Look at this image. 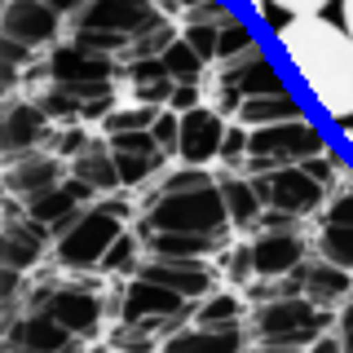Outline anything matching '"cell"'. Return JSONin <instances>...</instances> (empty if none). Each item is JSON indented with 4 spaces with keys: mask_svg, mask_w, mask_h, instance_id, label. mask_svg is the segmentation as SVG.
Here are the masks:
<instances>
[{
    "mask_svg": "<svg viewBox=\"0 0 353 353\" xmlns=\"http://www.w3.org/2000/svg\"><path fill=\"white\" fill-rule=\"evenodd\" d=\"M124 75H128L132 93H137V102H146V106H168L172 93H176V80L163 71L159 58H137V62H128Z\"/></svg>",
    "mask_w": 353,
    "mask_h": 353,
    "instance_id": "26",
    "label": "cell"
},
{
    "mask_svg": "<svg viewBox=\"0 0 353 353\" xmlns=\"http://www.w3.org/2000/svg\"><path fill=\"white\" fill-rule=\"evenodd\" d=\"M309 353H345V340H340V331H323V336L309 345Z\"/></svg>",
    "mask_w": 353,
    "mask_h": 353,
    "instance_id": "39",
    "label": "cell"
},
{
    "mask_svg": "<svg viewBox=\"0 0 353 353\" xmlns=\"http://www.w3.org/2000/svg\"><path fill=\"white\" fill-rule=\"evenodd\" d=\"M274 5H279L287 18H309V14H323L331 0H274Z\"/></svg>",
    "mask_w": 353,
    "mask_h": 353,
    "instance_id": "36",
    "label": "cell"
},
{
    "mask_svg": "<svg viewBox=\"0 0 353 353\" xmlns=\"http://www.w3.org/2000/svg\"><path fill=\"white\" fill-rule=\"evenodd\" d=\"M137 239L150 256H203V261H212V256H225V248H230V243L203 239V234H137Z\"/></svg>",
    "mask_w": 353,
    "mask_h": 353,
    "instance_id": "27",
    "label": "cell"
},
{
    "mask_svg": "<svg viewBox=\"0 0 353 353\" xmlns=\"http://www.w3.org/2000/svg\"><path fill=\"white\" fill-rule=\"evenodd\" d=\"M221 194H225L230 221H234L239 234H248V230H256V225H261L265 203H261L256 185H252V176H243V172H225V176H221Z\"/></svg>",
    "mask_w": 353,
    "mask_h": 353,
    "instance_id": "25",
    "label": "cell"
},
{
    "mask_svg": "<svg viewBox=\"0 0 353 353\" xmlns=\"http://www.w3.org/2000/svg\"><path fill=\"white\" fill-rule=\"evenodd\" d=\"M239 22V14L221 0H185L181 9V27H230Z\"/></svg>",
    "mask_w": 353,
    "mask_h": 353,
    "instance_id": "32",
    "label": "cell"
},
{
    "mask_svg": "<svg viewBox=\"0 0 353 353\" xmlns=\"http://www.w3.org/2000/svg\"><path fill=\"white\" fill-rule=\"evenodd\" d=\"M0 31H5L9 44H22V49H44V44L58 40L62 31V14L49 5V0H5V14H0Z\"/></svg>",
    "mask_w": 353,
    "mask_h": 353,
    "instance_id": "16",
    "label": "cell"
},
{
    "mask_svg": "<svg viewBox=\"0 0 353 353\" xmlns=\"http://www.w3.org/2000/svg\"><path fill=\"white\" fill-rule=\"evenodd\" d=\"M199 88L203 84H176V93H172V110H190V106H199Z\"/></svg>",
    "mask_w": 353,
    "mask_h": 353,
    "instance_id": "37",
    "label": "cell"
},
{
    "mask_svg": "<svg viewBox=\"0 0 353 353\" xmlns=\"http://www.w3.org/2000/svg\"><path fill=\"white\" fill-rule=\"evenodd\" d=\"M163 22H168V14L154 0H88L71 18V27L75 31H106V36H119L132 44L137 36L163 27Z\"/></svg>",
    "mask_w": 353,
    "mask_h": 353,
    "instance_id": "10",
    "label": "cell"
},
{
    "mask_svg": "<svg viewBox=\"0 0 353 353\" xmlns=\"http://www.w3.org/2000/svg\"><path fill=\"white\" fill-rule=\"evenodd\" d=\"M314 154H327V137L318 132V124L309 115L287 119V124H270V128H252L248 132V154L234 163L230 172L243 176H261V172H279L292 163H305Z\"/></svg>",
    "mask_w": 353,
    "mask_h": 353,
    "instance_id": "5",
    "label": "cell"
},
{
    "mask_svg": "<svg viewBox=\"0 0 353 353\" xmlns=\"http://www.w3.org/2000/svg\"><path fill=\"white\" fill-rule=\"evenodd\" d=\"M248 345V327H199V323H181L159 340V353H243Z\"/></svg>",
    "mask_w": 353,
    "mask_h": 353,
    "instance_id": "20",
    "label": "cell"
},
{
    "mask_svg": "<svg viewBox=\"0 0 353 353\" xmlns=\"http://www.w3.org/2000/svg\"><path fill=\"white\" fill-rule=\"evenodd\" d=\"M163 106H146V102H132V106H115L110 115L102 119V137H110V132H137V128H154V119H159Z\"/></svg>",
    "mask_w": 353,
    "mask_h": 353,
    "instance_id": "31",
    "label": "cell"
},
{
    "mask_svg": "<svg viewBox=\"0 0 353 353\" xmlns=\"http://www.w3.org/2000/svg\"><path fill=\"white\" fill-rule=\"evenodd\" d=\"M190 323L216 327V331H225V327H248V318H243V296H239V292H212V296H203V301H199V309L190 314Z\"/></svg>",
    "mask_w": 353,
    "mask_h": 353,
    "instance_id": "28",
    "label": "cell"
},
{
    "mask_svg": "<svg viewBox=\"0 0 353 353\" xmlns=\"http://www.w3.org/2000/svg\"><path fill=\"white\" fill-rule=\"evenodd\" d=\"M159 62H163V71H168L176 84H203L208 80V62L199 58V49L185 36H176L168 49L159 53Z\"/></svg>",
    "mask_w": 353,
    "mask_h": 353,
    "instance_id": "29",
    "label": "cell"
},
{
    "mask_svg": "<svg viewBox=\"0 0 353 353\" xmlns=\"http://www.w3.org/2000/svg\"><path fill=\"white\" fill-rule=\"evenodd\" d=\"M243 154H248V128H243V124H230L225 128V146H221V163H225V168H234Z\"/></svg>",
    "mask_w": 353,
    "mask_h": 353,
    "instance_id": "35",
    "label": "cell"
},
{
    "mask_svg": "<svg viewBox=\"0 0 353 353\" xmlns=\"http://www.w3.org/2000/svg\"><path fill=\"white\" fill-rule=\"evenodd\" d=\"M93 190L80 181V176H66L62 185H53V190H44V194H36V199H27V216L31 221H40L44 230H58V225H66L75 212H80L84 203H93Z\"/></svg>",
    "mask_w": 353,
    "mask_h": 353,
    "instance_id": "21",
    "label": "cell"
},
{
    "mask_svg": "<svg viewBox=\"0 0 353 353\" xmlns=\"http://www.w3.org/2000/svg\"><path fill=\"white\" fill-rule=\"evenodd\" d=\"M318 221H336V225H353V176L345 172L336 181V190L327 194L323 212H318Z\"/></svg>",
    "mask_w": 353,
    "mask_h": 353,
    "instance_id": "33",
    "label": "cell"
},
{
    "mask_svg": "<svg viewBox=\"0 0 353 353\" xmlns=\"http://www.w3.org/2000/svg\"><path fill=\"white\" fill-rule=\"evenodd\" d=\"M305 106L296 102V93L287 88V93H265V97H248L239 110H234V124L243 128H270V124H287V119H301Z\"/></svg>",
    "mask_w": 353,
    "mask_h": 353,
    "instance_id": "24",
    "label": "cell"
},
{
    "mask_svg": "<svg viewBox=\"0 0 353 353\" xmlns=\"http://www.w3.org/2000/svg\"><path fill=\"white\" fill-rule=\"evenodd\" d=\"M176 128H181V115H176V110L172 106H163L159 110V119H154V137H159V146L163 150H168V154H176Z\"/></svg>",
    "mask_w": 353,
    "mask_h": 353,
    "instance_id": "34",
    "label": "cell"
},
{
    "mask_svg": "<svg viewBox=\"0 0 353 353\" xmlns=\"http://www.w3.org/2000/svg\"><path fill=\"white\" fill-rule=\"evenodd\" d=\"M137 234H203L230 243L239 230L221 194V176L190 163H172L168 172H159L141 199Z\"/></svg>",
    "mask_w": 353,
    "mask_h": 353,
    "instance_id": "2",
    "label": "cell"
},
{
    "mask_svg": "<svg viewBox=\"0 0 353 353\" xmlns=\"http://www.w3.org/2000/svg\"><path fill=\"white\" fill-rule=\"evenodd\" d=\"M106 146H110V154H115V163H119V181L124 185H150L159 172H168V159H172L150 128L110 132Z\"/></svg>",
    "mask_w": 353,
    "mask_h": 353,
    "instance_id": "15",
    "label": "cell"
},
{
    "mask_svg": "<svg viewBox=\"0 0 353 353\" xmlns=\"http://www.w3.org/2000/svg\"><path fill=\"white\" fill-rule=\"evenodd\" d=\"M31 305L53 314L58 323L80 340H93L102 331V287L93 279H49L31 292Z\"/></svg>",
    "mask_w": 353,
    "mask_h": 353,
    "instance_id": "7",
    "label": "cell"
},
{
    "mask_svg": "<svg viewBox=\"0 0 353 353\" xmlns=\"http://www.w3.org/2000/svg\"><path fill=\"white\" fill-rule=\"evenodd\" d=\"M248 252H252V270H256L261 283H274V279H292L296 270L309 261V243L301 234V221L296 216H283V212H265L256 234L248 239Z\"/></svg>",
    "mask_w": 353,
    "mask_h": 353,
    "instance_id": "6",
    "label": "cell"
},
{
    "mask_svg": "<svg viewBox=\"0 0 353 353\" xmlns=\"http://www.w3.org/2000/svg\"><path fill=\"white\" fill-rule=\"evenodd\" d=\"M71 176H80L93 194H115L119 185H124L119 181V163H115V154H110V146L102 137L84 141V150L71 159Z\"/></svg>",
    "mask_w": 353,
    "mask_h": 353,
    "instance_id": "23",
    "label": "cell"
},
{
    "mask_svg": "<svg viewBox=\"0 0 353 353\" xmlns=\"http://www.w3.org/2000/svg\"><path fill=\"white\" fill-rule=\"evenodd\" d=\"M49 5H53V9H58V14H62V18H75V14H80V9L88 5V0H49Z\"/></svg>",
    "mask_w": 353,
    "mask_h": 353,
    "instance_id": "41",
    "label": "cell"
},
{
    "mask_svg": "<svg viewBox=\"0 0 353 353\" xmlns=\"http://www.w3.org/2000/svg\"><path fill=\"white\" fill-rule=\"evenodd\" d=\"M248 331L256 336V345H296L309 349L323 331H331V314L323 305H314L301 287L279 292L270 301H256L248 318Z\"/></svg>",
    "mask_w": 353,
    "mask_h": 353,
    "instance_id": "4",
    "label": "cell"
},
{
    "mask_svg": "<svg viewBox=\"0 0 353 353\" xmlns=\"http://www.w3.org/2000/svg\"><path fill=\"white\" fill-rule=\"evenodd\" d=\"M345 146L353 150V119H349V124H345Z\"/></svg>",
    "mask_w": 353,
    "mask_h": 353,
    "instance_id": "45",
    "label": "cell"
},
{
    "mask_svg": "<svg viewBox=\"0 0 353 353\" xmlns=\"http://www.w3.org/2000/svg\"><path fill=\"white\" fill-rule=\"evenodd\" d=\"M314 252L331 265L353 274V225H336V221H318L314 230Z\"/></svg>",
    "mask_w": 353,
    "mask_h": 353,
    "instance_id": "30",
    "label": "cell"
},
{
    "mask_svg": "<svg viewBox=\"0 0 353 353\" xmlns=\"http://www.w3.org/2000/svg\"><path fill=\"white\" fill-rule=\"evenodd\" d=\"M248 353H309V349H296V345H252Z\"/></svg>",
    "mask_w": 353,
    "mask_h": 353,
    "instance_id": "42",
    "label": "cell"
},
{
    "mask_svg": "<svg viewBox=\"0 0 353 353\" xmlns=\"http://www.w3.org/2000/svg\"><path fill=\"white\" fill-rule=\"evenodd\" d=\"M132 212L137 208L128 199H115V194H97L93 203H84L66 225L53 230V256H58V265L62 270H75V274L102 270L110 248L128 234Z\"/></svg>",
    "mask_w": 353,
    "mask_h": 353,
    "instance_id": "3",
    "label": "cell"
},
{
    "mask_svg": "<svg viewBox=\"0 0 353 353\" xmlns=\"http://www.w3.org/2000/svg\"><path fill=\"white\" fill-rule=\"evenodd\" d=\"M97 353H141V349H119V345H110V349H97Z\"/></svg>",
    "mask_w": 353,
    "mask_h": 353,
    "instance_id": "46",
    "label": "cell"
},
{
    "mask_svg": "<svg viewBox=\"0 0 353 353\" xmlns=\"http://www.w3.org/2000/svg\"><path fill=\"white\" fill-rule=\"evenodd\" d=\"M296 279H301V292L323 309L345 305L353 296V274L340 270V265H331V261H323L318 252H314V261H305L301 270H296Z\"/></svg>",
    "mask_w": 353,
    "mask_h": 353,
    "instance_id": "22",
    "label": "cell"
},
{
    "mask_svg": "<svg viewBox=\"0 0 353 353\" xmlns=\"http://www.w3.org/2000/svg\"><path fill=\"white\" fill-rule=\"evenodd\" d=\"M132 274L172 287V292H181L185 301H203V296L216 292V265L203 261V256H150L146 252Z\"/></svg>",
    "mask_w": 353,
    "mask_h": 353,
    "instance_id": "14",
    "label": "cell"
},
{
    "mask_svg": "<svg viewBox=\"0 0 353 353\" xmlns=\"http://www.w3.org/2000/svg\"><path fill=\"white\" fill-rule=\"evenodd\" d=\"M248 5H252V9H256V14H261V22H270V27H279V22L287 18V14H283V9H279V5H274V0H248Z\"/></svg>",
    "mask_w": 353,
    "mask_h": 353,
    "instance_id": "40",
    "label": "cell"
},
{
    "mask_svg": "<svg viewBox=\"0 0 353 353\" xmlns=\"http://www.w3.org/2000/svg\"><path fill=\"white\" fill-rule=\"evenodd\" d=\"M66 176H71V163L53 146H36V150H22V154L5 159V190H9V199H22V203L53 190V185H62Z\"/></svg>",
    "mask_w": 353,
    "mask_h": 353,
    "instance_id": "12",
    "label": "cell"
},
{
    "mask_svg": "<svg viewBox=\"0 0 353 353\" xmlns=\"http://www.w3.org/2000/svg\"><path fill=\"white\" fill-rule=\"evenodd\" d=\"M340 14H345V31L353 36V0H340Z\"/></svg>",
    "mask_w": 353,
    "mask_h": 353,
    "instance_id": "44",
    "label": "cell"
},
{
    "mask_svg": "<svg viewBox=\"0 0 353 353\" xmlns=\"http://www.w3.org/2000/svg\"><path fill=\"white\" fill-rule=\"evenodd\" d=\"M49 234L53 230H44L40 221L27 216L22 199H9V212H5V265H9V274L36 270L44 248H49Z\"/></svg>",
    "mask_w": 353,
    "mask_h": 353,
    "instance_id": "18",
    "label": "cell"
},
{
    "mask_svg": "<svg viewBox=\"0 0 353 353\" xmlns=\"http://www.w3.org/2000/svg\"><path fill=\"white\" fill-rule=\"evenodd\" d=\"M185 318H190V301L181 292H172V287H163L154 279H141V274H128L124 292H119V323H141V327L168 336Z\"/></svg>",
    "mask_w": 353,
    "mask_h": 353,
    "instance_id": "9",
    "label": "cell"
},
{
    "mask_svg": "<svg viewBox=\"0 0 353 353\" xmlns=\"http://www.w3.org/2000/svg\"><path fill=\"white\" fill-rule=\"evenodd\" d=\"M0 137H5V159L22 150H36L53 137V119L44 115V106L36 97H9L5 102V119H0Z\"/></svg>",
    "mask_w": 353,
    "mask_h": 353,
    "instance_id": "19",
    "label": "cell"
},
{
    "mask_svg": "<svg viewBox=\"0 0 353 353\" xmlns=\"http://www.w3.org/2000/svg\"><path fill=\"white\" fill-rule=\"evenodd\" d=\"M252 185H256L265 212H283V216H318L331 194V185L323 181V176H314L305 168V163H292V168H279V172H261L252 176Z\"/></svg>",
    "mask_w": 353,
    "mask_h": 353,
    "instance_id": "8",
    "label": "cell"
},
{
    "mask_svg": "<svg viewBox=\"0 0 353 353\" xmlns=\"http://www.w3.org/2000/svg\"><path fill=\"white\" fill-rule=\"evenodd\" d=\"M5 349L9 353H84V340L71 336L53 314L27 305V314H18L5 331Z\"/></svg>",
    "mask_w": 353,
    "mask_h": 353,
    "instance_id": "13",
    "label": "cell"
},
{
    "mask_svg": "<svg viewBox=\"0 0 353 353\" xmlns=\"http://www.w3.org/2000/svg\"><path fill=\"white\" fill-rule=\"evenodd\" d=\"M336 331H340V340H345V353H353V296L340 305V327Z\"/></svg>",
    "mask_w": 353,
    "mask_h": 353,
    "instance_id": "38",
    "label": "cell"
},
{
    "mask_svg": "<svg viewBox=\"0 0 353 353\" xmlns=\"http://www.w3.org/2000/svg\"><path fill=\"white\" fill-rule=\"evenodd\" d=\"M154 5H159L163 14H181V9H185V0H154Z\"/></svg>",
    "mask_w": 353,
    "mask_h": 353,
    "instance_id": "43",
    "label": "cell"
},
{
    "mask_svg": "<svg viewBox=\"0 0 353 353\" xmlns=\"http://www.w3.org/2000/svg\"><path fill=\"white\" fill-rule=\"evenodd\" d=\"M49 80L62 84V88H84V84H110L115 80V58H106V53H88L80 44H53L49 53Z\"/></svg>",
    "mask_w": 353,
    "mask_h": 353,
    "instance_id": "17",
    "label": "cell"
},
{
    "mask_svg": "<svg viewBox=\"0 0 353 353\" xmlns=\"http://www.w3.org/2000/svg\"><path fill=\"white\" fill-rule=\"evenodd\" d=\"M181 115V128H176V154L172 163H190V168H208L212 159H221V146H225V115L212 102H199L190 110H176Z\"/></svg>",
    "mask_w": 353,
    "mask_h": 353,
    "instance_id": "11",
    "label": "cell"
},
{
    "mask_svg": "<svg viewBox=\"0 0 353 353\" xmlns=\"http://www.w3.org/2000/svg\"><path fill=\"white\" fill-rule=\"evenodd\" d=\"M283 58L301 75V84L314 93L323 115L349 124L353 119V36L345 22H331L327 14L283 18L274 27Z\"/></svg>",
    "mask_w": 353,
    "mask_h": 353,
    "instance_id": "1",
    "label": "cell"
}]
</instances>
